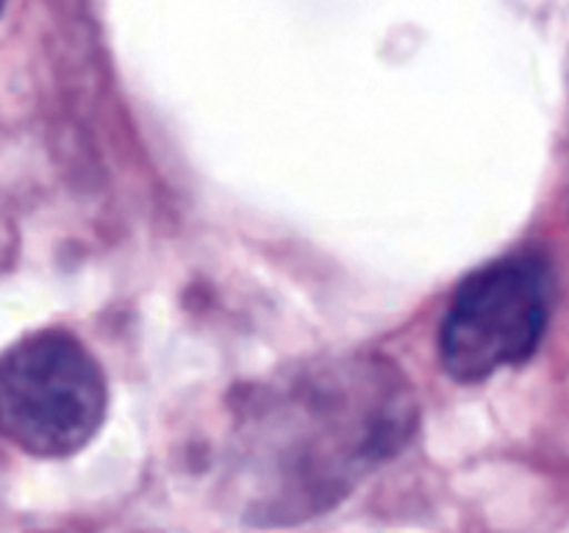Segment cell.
Returning a JSON list of instances; mask_svg holds the SVG:
<instances>
[{"label":"cell","instance_id":"obj_4","mask_svg":"<svg viewBox=\"0 0 569 533\" xmlns=\"http://www.w3.org/2000/svg\"><path fill=\"white\" fill-rule=\"evenodd\" d=\"M0 11H3V6H0Z\"/></svg>","mask_w":569,"mask_h":533},{"label":"cell","instance_id":"obj_3","mask_svg":"<svg viewBox=\"0 0 569 533\" xmlns=\"http://www.w3.org/2000/svg\"><path fill=\"white\" fill-rule=\"evenodd\" d=\"M553 305V275L542 255L515 253L478 266L456 289L439 331L450 378L481 383L526 364L542 344Z\"/></svg>","mask_w":569,"mask_h":533},{"label":"cell","instance_id":"obj_2","mask_svg":"<svg viewBox=\"0 0 569 533\" xmlns=\"http://www.w3.org/2000/svg\"><path fill=\"white\" fill-rule=\"evenodd\" d=\"M106 375L67 331L22 336L0 353V436L42 459L72 455L106 420Z\"/></svg>","mask_w":569,"mask_h":533},{"label":"cell","instance_id":"obj_1","mask_svg":"<svg viewBox=\"0 0 569 533\" xmlns=\"http://www.w3.org/2000/svg\"><path fill=\"white\" fill-rule=\"evenodd\" d=\"M415 394L392 361L350 355L303 366L244 400L237 422L248 516L292 525L333 509L411 439Z\"/></svg>","mask_w":569,"mask_h":533}]
</instances>
